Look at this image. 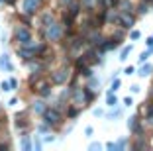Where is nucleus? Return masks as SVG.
<instances>
[{
    "label": "nucleus",
    "instance_id": "f257e3e1",
    "mask_svg": "<svg viewBox=\"0 0 153 151\" xmlns=\"http://www.w3.org/2000/svg\"><path fill=\"white\" fill-rule=\"evenodd\" d=\"M16 39H18L22 45H27L30 41H32V33H30L26 28H18V30H16Z\"/></svg>",
    "mask_w": 153,
    "mask_h": 151
},
{
    "label": "nucleus",
    "instance_id": "f03ea898",
    "mask_svg": "<svg viewBox=\"0 0 153 151\" xmlns=\"http://www.w3.org/2000/svg\"><path fill=\"white\" fill-rule=\"evenodd\" d=\"M39 4H41V0H24V10L27 14H33Z\"/></svg>",
    "mask_w": 153,
    "mask_h": 151
},
{
    "label": "nucleus",
    "instance_id": "7ed1b4c3",
    "mask_svg": "<svg viewBox=\"0 0 153 151\" xmlns=\"http://www.w3.org/2000/svg\"><path fill=\"white\" fill-rule=\"evenodd\" d=\"M47 37H49L51 41L59 39V37H61V28H59V26H51V28H47Z\"/></svg>",
    "mask_w": 153,
    "mask_h": 151
},
{
    "label": "nucleus",
    "instance_id": "20e7f679",
    "mask_svg": "<svg viewBox=\"0 0 153 151\" xmlns=\"http://www.w3.org/2000/svg\"><path fill=\"white\" fill-rule=\"evenodd\" d=\"M45 122L47 124H59V114L55 110H47L45 112Z\"/></svg>",
    "mask_w": 153,
    "mask_h": 151
},
{
    "label": "nucleus",
    "instance_id": "39448f33",
    "mask_svg": "<svg viewBox=\"0 0 153 151\" xmlns=\"http://www.w3.org/2000/svg\"><path fill=\"white\" fill-rule=\"evenodd\" d=\"M0 67L6 69V71H12V63H10L8 55H2V57H0Z\"/></svg>",
    "mask_w": 153,
    "mask_h": 151
},
{
    "label": "nucleus",
    "instance_id": "423d86ee",
    "mask_svg": "<svg viewBox=\"0 0 153 151\" xmlns=\"http://www.w3.org/2000/svg\"><path fill=\"white\" fill-rule=\"evenodd\" d=\"M130 51H131V45H128V47H124V49H122V53H120V61H124V59H128V55H130Z\"/></svg>",
    "mask_w": 153,
    "mask_h": 151
},
{
    "label": "nucleus",
    "instance_id": "0eeeda50",
    "mask_svg": "<svg viewBox=\"0 0 153 151\" xmlns=\"http://www.w3.org/2000/svg\"><path fill=\"white\" fill-rule=\"evenodd\" d=\"M0 90H4V92L12 90V85H10V80H2V83H0Z\"/></svg>",
    "mask_w": 153,
    "mask_h": 151
},
{
    "label": "nucleus",
    "instance_id": "6e6552de",
    "mask_svg": "<svg viewBox=\"0 0 153 151\" xmlns=\"http://www.w3.org/2000/svg\"><path fill=\"white\" fill-rule=\"evenodd\" d=\"M120 22L122 24H124V26H131V22H134V18H131V16H122V18H120Z\"/></svg>",
    "mask_w": 153,
    "mask_h": 151
},
{
    "label": "nucleus",
    "instance_id": "1a4fd4ad",
    "mask_svg": "<svg viewBox=\"0 0 153 151\" xmlns=\"http://www.w3.org/2000/svg\"><path fill=\"white\" fill-rule=\"evenodd\" d=\"M151 71H153V67H151V65H145V67H141L140 75H141V77H147V75H149Z\"/></svg>",
    "mask_w": 153,
    "mask_h": 151
},
{
    "label": "nucleus",
    "instance_id": "9d476101",
    "mask_svg": "<svg viewBox=\"0 0 153 151\" xmlns=\"http://www.w3.org/2000/svg\"><path fill=\"white\" fill-rule=\"evenodd\" d=\"M65 80V71H59V75H55V83H63Z\"/></svg>",
    "mask_w": 153,
    "mask_h": 151
},
{
    "label": "nucleus",
    "instance_id": "9b49d317",
    "mask_svg": "<svg viewBox=\"0 0 153 151\" xmlns=\"http://www.w3.org/2000/svg\"><path fill=\"white\" fill-rule=\"evenodd\" d=\"M116 104V96H112V92L108 94V106H114Z\"/></svg>",
    "mask_w": 153,
    "mask_h": 151
},
{
    "label": "nucleus",
    "instance_id": "f8f14e48",
    "mask_svg": "<svg viewBox=\"0 0 153 151\" xmlns=\"http://www.w3.org/2000/svg\"><path fill=\"white\" fill-rule=\"evenodd\" d=\"M41 104H43V102H36V104H33V110H36V112H43V106H41Z\"/></svg>",
    "mask_w": 153,
    "mask_h": 151
},
{
    "label": "nucleus",
    "instance_id": "ddd939ff",
    "mask_svg": "<svg viewBox=\"0 0 153 151\" xmlns=\"http://www.w3.org/2000/svg\"><path fill=\"white\" fill-rule=\"evenodd\" d=\"M22 147H24V149H30V139H27V138H24V141H22Z\"/></svg>",
    "mask_w": 153,
    "mask_h": 151
},
{
    "label": "nucleus",
    "instance_id": "4468645a",
    "mask_svg": "<svg viewBox=\"0 0 153 151\" xmlns=\"http://www.w3.org/2000/svg\"><path fill=\"white\" fill-rule=\"evenodd\" d=\"M118 86H120V80H114V83H112V89H110V92H114Z\"/></svg>",
    "mask_w": 153,
    "mask_h": 151
},
{
    "label": "nucleus",
    "instance_id": "2eb2a0df",
    "mask_svg": "<svg viewBox=\"0 0 153 151\" xmlns=\"http://www.w3.org/2000/svg\"><path fill=\"white\" fill-rule=\"evenodd\" d=\"M140 36H141V33H140V31H131V39H140Z\"/></svg>",
    "mask_w": 153,
    "mask_h": 151
},
{
    "label": "nucleus",
    "instance_id": "dca6fc26",
    "mask_svg": "<svg viewBox=\"0 0 153 151\" xmlns=\"http://www.w3.org/2000/svg\"><path fill=\"white\" fill-rule=\"evenodd\" d=\"M147 57H149V53H141V57H140V63H143Z\"/></svg>",
    "mask_w": 153,
    "mask_h": 151
},
{
    "label": "nucleus",
    "instance_id": "f3484780",
    "mask_svg": "<svg viewBox=\"0 0 153 151\" xmlns=\"http://www.w3.org/2000/svg\"><path fill=\"white\" fill-rule=\"evenodd\" d=\"M124 73H126V75H134V67H128Z\"/></svg>",
    "mask_w": 153,
    "mask_h": 151
},
{
    "label": "nucleus",
    "instance_id": "a211bd4d",
    "mask_svg": "<svg viewBox=\"0 0 153 151\" xmlns=\"http://www.w3.org/2000/svg\"><path fill=\"white\" fill-rule=\"evenodd\" d=\"M90 149H92V151H96V149H100V143H92V145H90Z\"/></svg>",
    "mask_w": 153,
    "mask_h": 151
},
{
    "label": "nucleus",
    "instance_id": "6ab92c4d",
    "mask_svg": "<svg viewBox=\"0 0 153 151\" xmlns=\"http://www.w3.org/2000/svg\"><path fill=\"white\" fill-rule=\"evenodd\" d=\"M41 149V141H39V139H36V151H39Z\"/></svg>",
    "mask_w": 153,
    "mask_h": 151
},
{
    "label": "nucleus",
    "instance_id": "aec40b11",
    "mask_svg": "<svg viewBox=\"0 0 153 151\" xmlns=\"http://www.w3.org/2000/svg\"><path fill=\"white\" fill-rule=\"evenodd\" d=\"M124 104H126V106H131V98H130V96H128V98H126V100H124Z\"/></svg>",
    "mask_w": 153,
    "mask_h": 151
},
{
    "label": "nucleus",
    "instance_id": "412c9836",
    "mask_svg": "<svg viewBox=\"0 0 153 151\" xmlns=\"http://www.w3.org/2000/svg\"><path fill=\"white\" fill-rule=\"evenodd\" d=\"M147 45H149V47H153V36H151V37L147 39Z\"/></svg>",
    "mask_w": 153,
    "mask_h": 151
},
{
    "label": "nucleus",
    "instance_id": "4be33fe9",
    "mask_svg": "<svg viewBox=\"0 0 153 151\" xmlns=\"http://www.w3.org/2000/svg\"><path fill=\"white\" fill-rule=\"evenodd\" d=\"M63 2H71V0H63Z\"/></svg>",
    "mask_w": 153,
    "mask_h": 151
},
{
    "label": "nucleus",
    "instance_id": "5701e85b",
    "mask_svg": "<svg viewBox=\"0 0 153 151\" xmlns=\"http://www.w3.org/2000/svg\"><path fill=\"white\" fill-rule=\"evenodd\" d=\"M8 2H14V0H8Z\"/></svg>",
    "mask_w": 153,
    "mask_h": 151
},
{
    "label": "nucleus",
    "instance_id": "b1692460",
    "mask_svg": "<svg viewBox=\"0 0 153 151\" xmlns=\"http://www.w3.org/2000/svg\"><path fill=\"white\" fill-rule=\"evenodd\" d=\"M0 2H4V0H0Z\"/></svg>",
    "mask_w": 153,
    "mask_h": 151
}]
</instances>
